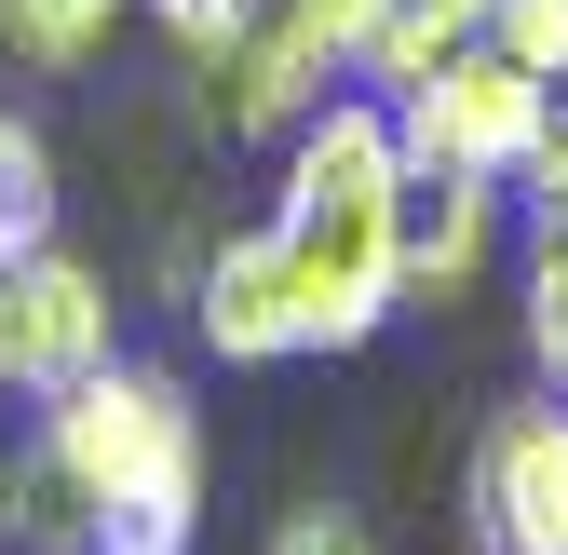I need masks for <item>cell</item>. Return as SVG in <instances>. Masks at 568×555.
Masks as SVG:
<instances>
[{
  "label": "cell",
  "instance_id": "obj_12",
  "mask_svg": "<svg viewBox=\"0 0 568 555\" xmlns=\"http://www.w3.org/2000/svg\"><path fill=\"white\" fill-rule=\"evenodd\" d=\"M28 244H54V150L28 109H0V258H28Z\"/></svg>",
  "mask_w": 568,
  "mask_h": 555
},
{
  "label": "cell",
  "instance_id": "obj_13",
  "mask_svg": "<svg viewBox=\"0 0 568 555\" xmlns=\"http://www.w3.org/2000/svg\"><path fill=\"white\" fill-rule=\"evenodd\" d=\"M515 312H528V353H541V380L568 393V231H528V271H515Z\"/></svg>",
  "mask_w": 568,
  "mask_h": 555
},
{
  "label": "cell",
  "instance_id": "obj_5",
  "mask_svg": "<svg viewBox=\"0 0 568 555\" xmlns=\"http://www.w3.org/2000/svg\"><path fill=\"white\" fill-rule=\"evenodd\" d=\"M190 82H203V122H217V135H298L338 95V54L298 28V0H271V14H244L231 41L190 54Z\"/></svg>",
  "mask_w": 568,
  "mask_h": 555
},
{
  "label": "cell",
  "instance_id": "obj_3",
  "mask_svg": "<svg viewBox=\"0 0 568 555\" xmlns=\"http://www.w3.org/2000/svg\"><path fill=\"white\" fill-rule=\"evenodd\" d=\"M379 109H393V150L406 163H447V176H487V190H515L555 150V122H568V95L541 82V68H515L501 41H460L434 82H406Z\"/></svg>",
  "mask_w": 568,
  "mask_h": 555
},
{
  "label": "cell",
  "instance_id": "obj_11",
  "mask_svg": "<svg viewBox=\"0 0 568 555\" xmlns=\"http://www.w3.org/2000/svg\"><path fill=\"white\" fill-rule=\"evenodd\" d=\"M122 14L135 0H0V41H14L28 68H95Z\"/></svg>",
  "mask_w": 568,
  "mask_h": 555
},
{
  "label": "cell",
  "instance_id": "obj_9",
  "mask_svg": "<svg viewBox=\"0 0 568 555\" xmlns=\"http://www.w3.org/2000/svg\"><path fill=\"white\" fill-rule=\"evenodd\" d=\"M487 14H501V0H379V28L352 41V82H379V95L434 82L460 41H487Z\"/></svg>",
  "mask_w": 568,
  "mask_h": 555
},
{
  "label": "cell",
  "instance_id": "obj_10",
  "mask_svg": "<svg viewBox=\"0 0 568 555\" xmlns=\"http://www.w3.org/2000/svg\"><path fill=\"white\" fill-rule=\"evenodd\" d=\"M0 542L14 555H95V515H82V488H68V461L41 434L0 461Z\"/></svg>",
  "mask_w": 568,
  "mask_h": 555
},
{
  "label": "cell",
  "instance_id": "obj_15",
  "mask_svg": "<svg viewBox=\"0 0 568 555\" xmlns=\"http://www.w3.org/2000/svg\"><path fill=\"white\" fill-rule=\"evenodd\" d=\"M271 555H379V542H366V515H338V502H298V515L271 528Z\"/></svg>",
  "mask_w": 568,
  "mask_h": 555
},
{
  "label": "cell",
  "instance_id": "obj_2",
  "mask_svg": "<svg viewBox=\"0 0 568 555\" xmlns=\"http://www.w3.org/2000/svg\"><path fill=\"white\" fill-rule=\"evenodd\" d=\"M41 447L95 515V555H190L203 542V406L176 366L109 353L41 406Z\"/></svg>",
  "mask_w": 568,
  "mask_h": 555
},
{
  "label": "cell",
  "instance_id": "obj_8",
  "mask_svg": "<svg viewBox=\"0 0 568 555\" xmlns=\"http://www.w3.org/2000/svg\"><path fill=\"white\" fill-rule=\"evenodd\" d=\"M487 231H501V190H487V176L406 163V203H393V258H406V299H460L474 271H487Z\"/></svg>",
  "mask_w": 568,
  "mask_h": 555
},
{
  "label": "cell",
  "instance_id": "obj_1",
  "mask_svg": "<svg viewBox=\"0 0 568 555\" xmlns=\"http://www.w3.org/2000/svg\"><path fill=\"white\" fill-rule=\"evenodd\" d=\"M393 203H406V150L379 95H325L284 135V190H271V258L298 299V353H366L406 312V258H393Z\"/></svg>",
  "mask_w": 568,
  "mask_h": 555
},
{
  "label": "cell",
  "instance_id": "obj_16",
  "mask_svg": "<svg viewBox=\"0 0 568 555\" xmlns=\"http://www.w3.org/2000/svg\"><path fill=\"white\" fill-rule=\"evenodd\" d=\"M150 14H163V41H176V54H203V41H231L257 0H150Z\"/></svg>",
  "mask_w": 568,
  "mask_h": 555
},
{
  "label": "cell",
  "instance_id": "obj_7",
  "mask_svg": "<svg viewBox=\"0 0 568 555\" xmlns=\"http://www.w3.org/2000/svg\"><path fill=\"white\" fill-rule=\"evenodd\" d=\"M190 325H203V353H217V366H284V353H298V299H284L271 231H217V244H203Z\"/></svg>",
  "mask_w": 568,
  "mask_h": 555
},
{
  "label": "cell",
  "instance_id": "obj_6",
  "mask_svg": "<svg viewBox=\"0 0 568 555\" xmlns=\"http://www.w3.org/2000/svg\"><path fill=\"white\" fill-rule=\"evenodd\" d=\"M474 542L487 555H568V393L501 406L474 434Z\"/></svg>",
  "mask_w": 568,
  "mask_h": 555
},
{
  "label": "cell",
  "instance_id": "obj_17",
  "mask_svg": "<svg viewBox=\"0 0 568 555\" xmlns=\"http://www.w3.org/2000/svg\"><path fill=\"white\" fill-rule=\"evenodd\" d=\"M298 28H312V41H325L338 68H352V41H366V28H379V0H298Z\"/></svg>",
  "mask_w": 568,
  "mask_h": 555
},
{
  "label": "cell",
  "instance_id": "obj_14",
  "mask_svg": "<svg viewBox=\"0 0 568 555\" xmlns=\"http://www.w3.org/2000/svg\"><path fill=\"white\" fill-rule=\"evenodd\" d=\"M487 41H501L515 68H541V82L568 95V0H501V14H487Z\"/></svg>",
  "mask_w": 568,
  "mask_h": 555
},
{
  "label": "cell",
  "instance_id": "obj_4",
  "mask_svg": "<svg viewBox=\"0 0 568 555\" xmlns=\"http://www.w3.org/2000/svg\"><path fill=\"white\" fill-rule=\"evenodd\" d=\"M109 353H122V299H109L95 258H68V244L0 258V393H14V406H54Z\"/></svg>",
  "mask_w": 568,
  "mask_h": 555
}]
</instances>
